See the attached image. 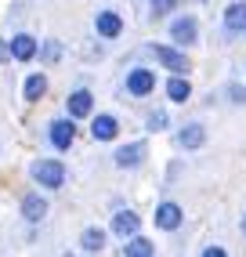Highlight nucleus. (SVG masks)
I'll return each mask as SVG.
<instances>
[{
	"label": "nucleus",
	"instance_id": "1",
	"mask_svg": "<svg viewBox=\"0 0 246 257\" xmlns=\"http://www.w3.org/2000/svg\"><path fill=\"white\" fill-rule=\"evenodd\" d=\"M29 174H33V181L44 185V188H62L65 185V167L58 160H37Z\"/></svg>",
	"mask_w": 246,
	"mask_h": 257
},
{
	"label": "nucleus",
	"instance_id": "2",
	"mask_svg": "<svg viewBox=\"0 0 246 257\" xmlns=\"http://www.w3.org/2000/svg\"><path fill=\"white\" fill-rule=\"evenodd\" d=\"M73 138H76V127H73V116L69 119H55V123H51V145L55 149H69L73 145Z\"/></svg>",
	"mask_w": 246,
	"mask_h": 257
},
{
	"label": "nucleus",
	"instance_id": "3",
	"mask_svg": "<svg viewBox=\"0 0 246 257\" xmlns=\"http://www.w3.org/2000/svg\"><path fill=\"white\" fill-rule=\"evenodd\" d=\"M152 55L160 58V62L167 65L170 73H188V58L181 55V51H174V47H163V44H156V47H152Z\"/></svg>",
	"mask_w": 246,
	"mask_h": 257
},
{
	"label": "nucleus",
	"instance_id": "4",
	"mask_svg": "<svg viewBox=\"0 0 246 257\" xmlns=\"http://www.w3.org/2000/svg\"><path fill=\"white\" fill-rule=\"evenodd\" d=\"M152 87H156V76H152V69H134V73L127 76V91H131L134 98H145V94H152Z\"/></svg>",
	"mask_w": 246,
	"mask_h": 257
},
{
	"label": "nucleus",
	"instance_id": "5",
	"mask_svg": "<svg viewBox=\"0 0 246 257\" xmlns=\"http://www.w3.org/2000/svg\"><path fill=\"white\" fill-rule=\"evenodd\" d=\"M65 109H69V116H73V119L91 116V109H94V98H91V91H73V94L65 98Z\"/></svg>",
	"mask_w": 246,
	"mask_h": 257
},
{
	"label": "nucleus",
	"instance_id": "6",
	"mask_svg": "<svg viewBox=\"0 0 246 257\" xmlns=\"http://www.w3.org/2000/svg\"><path fill=\"white\" fill-rule=\"evenodd\" d=\"M94 29H98V37L112 40V37H119V33H123V19H119L116 11H98V19H94Z\"/></svg>",
	"mask_w": 246,
	"mask_h": 257
},
{
	"label": "nucleus",
	"instance_id": "7",
	"mask_svg": "<svg viewBox=\"0 0 246 257\" xmlns=\"http://www.w3.org/2000/svg\"><path fill=\"white\" fill-rule=\"evenodd\" d=\"M196 19H188V15H181V19H174L170 22V40H178V44H196Z\"/></svg>",
	"mask_w": 246,
	"mask_h": 257
},
{
	"label": "nucleus",
	"instance_id": "8",
	"mask_svg": "<svg viewBox=\"0 0 246 257\" xmlns=\"http://www.w3.org/2000/svg\"><path fill=\"white\" fill-rule=\"evenodd\" d=\"M37 47H40L37 37H29V33H19V37H11V44H8V51H11L19 62H29L33 55H37Z\"/></svg>",
	"mask_w": 246,
	"mask_h": 257
},
{
	"label": "nucleus",
	"instance_id": "9",
	"mask_svg": "<svg viewBox=\"0 0 246 257\" xmlns=\"http://www.w3.org/2000/svg\"><path fill=\"white\" fill-rule=\"evenodd\" d=\"M138 228H142V217H138V214H131V210H119V214L112 217V232H116L119 239H131V235H138Z\"/></svg>",
	"mask_w": 246,
	"mask_h": 257
},
{
	"label": "nucleus",
	"instance_id": "10",
	"mask_svg": "<svg viewBox=\"0 0 246 257\" xmlns=\"http://www.w3.org/2000/svg\"><path fill=\"white\" fill-rule=\"evenodd\" d=\"M156 225H160L163 232H174L181 225V207L178 203H160V207H156Z\"/></svg>",
	"mask_w": 246,
	"mask_h": 257
},
{
	"label": "nucleus",
	"instance_id": "11",
	"mask_svg": "<svg viewBox=\"0 0 246 257\" xmlns=\"http://www.w3.org/2000/svg\"><path fill=\"white\" fill-rule=\"evenodd\" d=\"M116 131H119V123H116V116H109V112L94 116V123H91L94 142H112V138H116Z\"/></svg>",
	"mask_w": 246,
	"mask_h": 257
},
{
	"label": "nucleus",
	"instance_id": "12",
	"mask_svg": "<svg viewBox=\"0 0 246 257\" xmlns=\"http://www.w3.org/2000/svg\"><path fill=\"white\" fill-rule=\"evenodd\" d=\"M44 214H47V199H40V192H29V196H22V217L26 221H44Z\"/></svg>",
	"mask_w": 246,
	"mask_h": 257
},
{
	"label": "nucleus",
	"instance_id": "13",
	"mask_svg": "<svg viewBox=\"0 0 246 257\" xmlns=\"http://www.w3.org/2000/svg\"><path fill=\"white\" fill-rule=\"evenodd\" d=\"M142 160H145V145H142V142L116 149V167H138Z\"/></svg>",
	"mask_w": 246,
	"mask_h": 257
},
{
	"label": "nucleus",
	"instance_id": "14",
	"mask_svg": "<svg viewBox=\"0 0 246 257\" xmlns=\"http://www.w3.org/2000/svg\"><path fill=\"white\" fill-rule=\"evenodd\" d=\"M224 29H228V33H239V29H246V4H242V0L228 4V11H224Z\"/></svg>",
	"mask_w": 246,
	"mask_h": 257
},
{
	"label": "nucleus",
	"instance_id": "15",
	"mask_svg": "<svg viewBox=\"0 0 246 257\" xmlns=\"http://www.w3.org/2000/svg\"><path fill=\"white\" fill-rule=\"evenodd\" d=\"M188 94H192L188 80H185L181 73H174V76L167 80V98H170V101H178V105H181V101H188Z\"/></svg>",
	"mask_w": 246,
	"mask_h": 257
},
{
	"label": "nucleus",
	"instance_id": "16",
	"mask_svg": "<svg viewBox=\"0 0 246 257\" xmlns=\"http://www.w3.org/2000/svg\"><path fill=\"white\" fill-rule=\"evenodd\" d=\"M203 142H206V131H203L199 123H188V127L178 134V145H181V149H199Z\"/></svg>",
	"mask_w": 246,
	"mask_h": 257
},
{
	"label": "nucleus",
	"instance_id": "17",
	"mask_svg": "<svg viewBox=\"0 0 246 257\" xmlns=\"http://www.w3.org/2000/svg\"><path fill=\"white\" fill-rule=\"evenodd\" d=\"M123 257H152V243L142 235H131L127 243H123Z\"/></svg>",
	"mask_w": 246,
	"mask_h": 257
},
{
	"label": "nucleus",
	"instance_id": "18",
	"mask_svg": "<svg viewBox=\"0 0 246 257\" xmlns=\"http://www.w3.org/2000/svg\"><path fill=\"white\" fill-rule=\"evenodd\" d=\"M22 94H26V101H40V98L47 94V80H44L40 73H33V76L26 80V87H22Z\"/></svg>",
	"mask_w": 246,
	"mask_h": 257
},
{
	"label": "nucleus",
	"instance_id": "19",
	"mask_svg": "<svg viewBox=\"0 0 246 257\" xmlns=\"http://www.w3.org/2000/svg\"><path fill=\"white\" fill-rule=\"evenodd\" d=\"M80 246H83V250H91V253H94V250H101V246H105V232H101V228H83Z\"/></svg>",
	"mask_w": 246,
	"mask_h": 257
},
{
	"label": "nucleus",
	"instance_id": "20",
	"mask_svg": "<svg viewBox=\"0 0 246 257\" xmlns=\"http://www.w3.org/2000/svg\"><path fill=\"white\" fill-rule=\"evenodd\" d=\"M167 127V112H152L149 116V131H163Z\"/></svg>",
	"mask_w": 246,
	"mask_h": 257
},
{
	"label": "nucleus",
	"instance_id": "21",
	"mask_svg": "<svg viewBox=\"0 0 246 257\" xmlns=\"http://www.w3.org/2000/svg\"><path fill=\"white\" fill-rule=\"evenodd\" d=\"M174 4H178V0H152V15H167Z\"/></svg>",
	"mask_w": 246,
	"mask_h": 257
},
{
	"label": "nucleus",
	"instance_id": "22",
	"mask_svg": "<svg viewBox=\"0 0 246 257\" xmlns=\"http://www.w3.org/2000/svg\"><path fill=\"white\" fill-rule=\"evenodd\" d=\"M58 55H62V47H58V44H47L44 58H47V62H58Z\"/></svg>",
	"mask_w": 246,
	"mask_h": 257
},
{
	"label": "nucleus",
	"instance_id": "23",
	"mask_svg": "<svg viewBox=\"0 0 246 257\" xmlns=\"http://www.w3.org/2000/svg\"><path fill=\"white\" fill-rule=\"evenodd\" d=\"M203 257H228V253H224L221 246H206V250H203Z\"/></svg>",
	"mask_w": 246,
	"mask_h": 257
},
{
	"label": "nucleus",
	"instance_id": "24",
	"mask_svg": "<svg viewBox=\"0 0 246 257\" xmlns=\"http://www.w3.org/2000/svg\"><path fill=\"white\" fill-rule=\"evenodd\" d=\"M242 232H246V221H242Z\"/></svg>",
	"mask_w": 246,
	"mask_h": 257
}]
</instances>
